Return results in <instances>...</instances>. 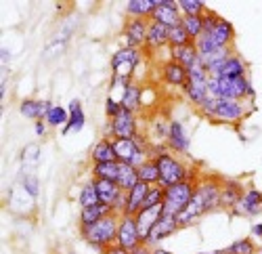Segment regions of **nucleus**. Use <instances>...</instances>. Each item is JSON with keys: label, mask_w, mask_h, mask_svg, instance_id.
Masks as SVG:
<instances>
[{"label": "nucleus", "mask_w": 262, "mask_h": 254, "mask_svg": "<svg viewBox=\"0 0 262 254\" xmlns=\"http://www.w3.org/2000/svg\"><path fill=\"white\" fill-rule=\"evenodd\" d=\"M160 78H162V84H166L168 89L172 91H183L185 84L189 80V72L187 68H183L181 63H177L174 59H164L162 66H160Z\"/></svg>", "instance_id": "f8f14e48"}, {"label": "nucleus", "mask_w": 262, "mask_h": 254, "mask_svg": "<svg viewBox=\"0 0 262 254\" xmlns=\"http://www.w3.org/2000/svg\"><path fill=\"white\" fill-rule=\"evenodd\" d=\"M168 36H170V28L151 21L149 32H147V42H145V47L141 51L143 57L145 59H154L156 55H160V51L168 49Z\"/></svg>", "instance_id": "ddd939ff"}, {"label": "nucleus", "mask_w": 262, "mask_h": 254, "mask_svg": "<svg viewBox=\"0 0 262 254\" xmlns=\"http://www.w3.org/2000/svg\"><path fill=\"white\" fill-rule=\"evenodd\" d=\"M208 78H210V74L206 72L204 63H202V66L193 68L189 72V80L185 84V89L181 91L183 97L193 105L195 110H198L206 99H210V95H208Z\"/></svg>", "instance_id": "1a4fd4ad"}, {"label": "nucleus", "mask_w": 262, "mask_h": 254, "mask_svg": "<svg viewBox=\"0 0 262 254\" xmlns=\"http://www.w3.org/2000/svg\"><path fill=\"white\" fill-rule=\"evenodd\" d=\"M181 26L187 30V34L191 36V40H198L204 34V15L202 17H187V15H183Z\"/></svg>", "instance_id": "58836bf2"}, {"label": "nucleus", "mask_w": 262, "mask_h": 254, "mask_svg": "<svg viewBox=\"0 0 262 254\" xmlns=\"http://www.w3.org/2000/svg\"><path fill=\"white\" fill-rule=\"evenodd\" d=\"M158 9V0H130L124 5V15L133 19H149Z\"/></svg>", "instance_id": "393cba45"}, {"label": "nucleus", "mask_w": 262, "mask_h": 254, "mask_svg": "<svg viewBox=\"0 0 262 254\" xmlns=\"http://www.w3.org/2000/svg\"><path fill=\"white\" fill-rule=\"evenodd\" d=\"M118 171H120V162H99V164H91L89 173L93 179H107V181H116L118 179Z\"/></svg>", "instance_id": "72a5a7b5"}, {"label": "nucleus", "mask_w": 262, "mask_h": 254, "mask_svg": "<svg viewBox=\"0 0 262 254\" xmlns=\"http://www.w3.org/2000/svg\"><path fill=\"white\" fill-rule=\"evenodd\" d=\"M65 49H68V42H63V40H51L49 45L45 47V57L47 59H53V57H59L65 53Z\"/></svg>", "instance_id": "37998d69"}, {"label": "nucleus", "mask_w": 262, "mask_h": 254, "mask_svg": "<svg viewBox=\"0 0 262 254\" xmlns=\"http://www.w3.org/2000/svg\"><path fill=\"white\" fill-rule=\"evenodd\" d=\"M246 189L248 187H244V183L242 181H237V179H227L225 177V181H223V189H221V204H218V208L221 210H231L242 202V198H244V194H246Z\"/></svg>", "instance_id": "6ab92c4d"}, {"label": "nucleus", "mask_w": 262, "mask_h": 254, "mask_svg": "<svg viewBox=\"0 0 262 254\" xmlns=\"http://www.w3.org/2000/svg\"><path fill=\"white\" fill-rule=\"evenodd\" d=\"M252 238L258 240V246H262V223H254L252 225Z\"/></svg>", "instance_id": "de8ad7c7"}, {"label": "nucleus", "mask_w": 262, "mask_h": 254, "mask_svg": "<svg viewBox=\"0 0 262 254\" xmlns=\"http://www.w3.org/2000/svg\"><path fill=\"white\" fill-rule=\"evenodd\" d=\"M139 118L137 114L128 112V110H122L114 120H107L105 122V131H103V137L107 139H135L139 135Z\"/></svg>", "instance_id": "6e6552de"}, {"label": "nucleus", "mask_w": 262, "mask_h": 254, "mask_svg": "<svg viewBox=\"0 0 262 254\" xmlns=\"http://www.w3.org/2000/svg\"><path fill=\"white\" fill-rule=\"evenodd\" d=\"M214 76H218V78H242V76H248V61L235 51L233 55H229L223 61V66L218 68V72Z\"/></svg>", "instance_id": "5701e85b"}, {"label": "nucleus", "mask_w": 262, "mask_h": 254, "mask_svg": "<svg viewBox=\"0 0 262 254\" xmlns=\"http://www.w3.org/2000/svg\"><path fill=\"white\" fill-rule=\"evenodd\" d=\"M225 177L214 175V173H204L202 179L195 185V196L191 204L179 215V225L181 229H189L198 225L206 215L218 213V204H221V189H223Z\"/></svg>", "instance_id": "f257e3e1"}, {"label": "nucleus", "mask_w": 262, "mask_h": 254, "mask_svg": "<svg viewBox=\"0 0 262 254\" xmlns=\"http://www.w3.org/2000/svg\"><path fill=\"white\" fill-rule=\"evenodd\" d=\"M122 108L133 112V114H139L143 110V84H141V80H133L128 84V89L124 91V97H122Z\"/></svg>", "instance_id": "a878e982"}, {"label": "nucleus", "mask_w": 262, "mask_h": 254, "mask_svg": "<svg viewBox=\"0 0 262 254\" xmlns=\"http://www.w3.org/2000/svg\"><path fill=\"white\" fill-rule=\"evenodd\" d=\"M53 101L51 99H34V97H26L19 101V114L26 120H45L49 116V112L53 110Z\"/></svg>", "instance_id": "a211bd4d"}, {"label": "nucleus", "mask_w": 262, "mask_h": 254, "mask_svg": "<svg viewBox=\"0 0 262 254\" xmlns=\"http://www.w3.org/2000/svg\"><path fill=\"white\" fill-rule=\"evenodd\" d=\"M116 183L120 185L122 192H130L133 187H137L141 183L139 179V168L128 164V162H120V171H118V179Z\"/></svg>", "instance_id": "7c9ffc66"}, {"label": "nucleus", "mask_w": 262, "mask_h": 254, "mask_svg": "<svg viewBox=\"0 0 262 254\" xmlns=\"http://www.w3.org/2000/svg\"><path fill=\"white\" fill-rule=\"evenodd\" d=\"M97 181V192H99V200L101 204H107V206H112L118 202V198L124 194L120 185L116 181H107V179H95Z\"/></svg>", "instance_id": "c756f323"}, {"label": "nucleus", "mask_w": 262, "mask_h": 254, "mask_svg": "<svg viewBox=\"0 0 262 254\" xmlns=\"http://www.w3.org/2000/svg\"><path fill=\"white\" fill-rule=\"evenodd\" d=\"M198 254H227V252H225V248H216V250H202Z\"/></svg>", "instance_id": "603ef678"}, {"label": "nucleus", "mask_w": 262, "mask_h": 254, "mask_svg": "<svg viewBox=\"0 0 262 254\" xmlns=\"http://www.w3.org/2000/svg\"><path fill=\"white\" fill-rule=\"evenodd\" d=\"M177 231H181L179 225V217H172V215H162V219L158 221V225L151 229V234L147 238L145 244H149L151 248H158L162 242H166L168 238H172Z\"/></svg>", "instance_id": "dca6fc26"}, {"label": "nucleus", "mask_w": 262, "mask_h": 254, "mask_svg": "<svg viewBox=\"0 0 262 254\" xmlns=\"http://www.w3.org/2000/svg\"><path fill=\"white\" fill-rule=\"evenodd\" d=\"M164 215V204L160 206H154V208H143L135 215V221H137V229H139V236H141V242L145 244L151 229L158 225V221L162 219Z\"/></svg>", "instance_id": "aec40b11"}, {"label": "nucleus", "mask_w": 262, "mask_h": 254, "mask_svg": "<svg viewBox=\"0 0 262 254\" xmlns=\"http://www.w3.org/2000/svg\"><path fill=\"white\" fill-rule=\"evenodd\" d=\"M139 179L141 183L149 185V187H156L160 185V168H158V162L156 160H147L141 168H139ZM162 187V185H160Z\"/></svg>", "instance_id": "f704fd0d"}, {"label": "nucleus", "mask_w": 262, "mask_h": 254, "mask_svg": "<svg viewBox=\"0 0 262 254\" xmlns=\"http://www.w3.org/2000/svg\"><path fill=\"white\" fill-rule=\"evenodd\" d=\"M70 254H74V252H70Z\"/></svg>", "instance_id": "6e6d98bb"}, {"label": "nucleus", "mask_w": 262, "mask_h": 254, "mask_svg": "<svg viewBox=\"0 0 262 254\" xmlns=\"http://www.w3.org/2000/svg\"><path fill=\"white\" fill-rule=\"evenodd\" d=\"M149 185H145V183H139L137 187H133L128 192V206H126V217H135L139 210L143 208V202H145V198H147V194H149Z\"/></svg>", "instance_id": "2f4dec72"}, {"label": "nucleus", "mask_w": 262, "mask_h": 254, "mask_svg": "<svg viewBox=\"0 0 262 254\" xmlns=\"http://www.w3.org/2000/svg\"><path fill=\"white\" fill-rule=\"evenodd\" d=\"M260 213H262V192L256 189L254 185H248L242 202L231 210V215L233 217H250L252 219V217H258Z\"/></svg>", "instance_id": "2eb2a0df"}, {"label": "nucleus", "mask_w": 262, "mask_h": 254, "mask_svg": "<svg viewBox=\"0 0 262 254\" xmlns=\"http://www.w3.org/2000/svg\"><path fill=\"white\" fill-rule=\"evenodd\" d=\"M130 254H154V248H151L149 244H139Z\"/></svg>", "instance_id": "8fccbe9b"}, {"label": "nucleus", "mask_w": 262, "mask_h": 254, "mask_svg": "<svg viewBox=\"0 0 262 254\" xmlns=\"http://www.w3.org/2000/svg\"><path fill=\"white\" fill-rule=\"evenodd\" d=\"M195 185H198V183L183 181L179 185L168 187L166 194H164V215L179 217L183 210L191 204V200L195 196Z\"/></svg>", "instance_id": "0eeeda50"}, {"label": "nucleus", "mask_w": 262, "mask_h": 254, "mask_svg": "<svg viewBox=\"0 0 262 254\" xmlns=\"http://www.w3.org/2000/svg\"><path fill=\"white\" fill-rule=\"evenodd\" d=\"M40 158V147L38 145H28L24 152H21V162H24V175L30 173V168H34L38 164Z\"/></svg>", "instance_id": "79ce46f5"}, {"label": "nucleus", "mask_w": 262, "mask_h": 254, "mask_svg": "<svg viewBox=\"0 0 262 254\" xmlns=\"http://www.w3.org/2000/svg\"><path fill=\"white\" fill-rule=\"evenodd\" d=\"M154 254H174V252H170V250H166V248L158 246V248H154Z\"/></svg>", "instance_id": "864d4df0"}, {"label": "nucleus", "mask_w": 262, "mask_h": 254, "mask_svg": "<svg viewBox=\"0 0 262 254\" xmlns=\"http://www.w3.org/2000/svg\"><path fill=\"white\" fill-rule=\"evenodd\" d=\"M227 254H256L258 252V244L254 242V238H239L235 242H231L227 248H225Z\"/></svg>", "instance_id": "e433bc0d"}, {"label": "nucleus", "mask_w": 262, "mask_h": 254, "mask_svg": "<svg viewBox=\"0 0 262 254\" xmlns=\"http://www.w3.org/2000/svg\"><path fill=\"white\" fill-rule=\"evenodd\" d=\"M168 147H170V152L172 154H177V156H187L189 150H191V135L187 131V126L181 122V120H170L168 122V139H166Z\"/></svg>", "instance_id": "9b49d317"}, {"label": "nucleus", "mask_w": 262, "mask_h": 254, "mask_svg": "<svg viewBox=\"0 0 262 254\" xmlns=\"http://www.w3.org/2000/svg\"><path fill=\"white\" fill-rule=\"evenodd\" d=\"M168 152H170L168 143H154V141H151V145H149V160H158L160 156H164Z\"/></svg>", "instance_id": "a18cd8bd"}, {"label": "nucleus", "mask_w": 262, "mask_h": 254, "mask_svg": "<svg viewBox=\"0 0 262 254\" xmlns=\"http://www.w3.org/2000/svg\"><path fill=\"white\" fill-rule=\"evenodd\" d=\"M256 254H262V246H258V252Z\"/></svg>", "instance_id": "5fc2aeb1"}, {"label": "nucleus", "mask_w": 262, "mask_h": 254, "mask_svg": "<svg viewBox=\"0 0 262 254\" xmlns=\"http://www.w3.org/2000/svg\"><path fill=\"white\" fill-rule=\"evenodd\" d=\"M149 19H133L126 17L124 26H122V38H124V47L130 49H139L143 51L145 42H147V32H149Z\"/></svg>", "instance_id": "9d476101"}, {"label": "nucleus", "mask_w": 262, "mask_h": 254, "mask_svg": "<svg viewBox=\"0 0 262 254\" xmlns=\"http://www.w3.org/2000/svg\"><path fill=\"white\" fill-rule=\"evenodd\" d=\"M210 40H214L218 47H223V49H235V40H237V30H235V26L231 24V21L227 19V17H218V21L210 28V30H206L204 32Z\"/></svg>", "instance_id": "4468645a"}, {"label": "nucleus", "mask_w": 262, "mask_h": 254, "mask_svg": "<svg viewBox=\"0 0 262 254\" xmlns=\"http://www.w3.org/2000/svg\"><path fill=\"white\" fill-rule=\"evenodd\" d=\"M168 57L174 59L177 63H181L183 68H187V72H191L193 68L202 66V59L198 53V47H195V40L189 42L185 47H177V49H168Z\"/></svg>", "instance_id": "4be33fe9"}, {"label": "nucleus", "mask_w": 262, "mask_h": 254, "mask_svg": "<svg viewBox=\"0 0 262 254\" xmlns=\"http://www.w3.org/2000/svg\"><path fill=\"white\" fill-rule=\"evenodd\" d=\"M101 254H130L126 248H122V246H118V244H114V246H109V248H105Z\"/></svg>", "instance_id": "09e8293b"}, {"label": "nucleus", "mask_w": 262, "mask_h": 254, "mask_svg": "<svg viewBox=\"0 0 262 254\" xmlns=\"http://www.w3.org/2000/svg\"><path fill=\"white\" fill-rule=\"evenodd\" d=\"M208 95L210 99H229V101H254L256 89L248 76L242 78H208Z\"/></svg>", "instance_id": "7ed1b4c3"}, {"label": "nucleus", "mask_w": 262, "mask_h": 254, "mask_svg": "<svg viewBox=\"0 0 262 254\" xmlns=\"http://www.w3.org/2000/svg\"><path fill=\"white\" fill-rule=\"evenodd\" d=\"M124 108H122V103L118 101V99H114V97H105V116H107V120H114L120 112H122Z\"/></svg>", "instance_id": "c03bdc74"}, {"label": "nucleus", "mask_w": 262, "mask_h": 254, "mask_svg": "<svg viewBox=\"0 0 262 254\" xmlns=\"http://www.w3.org/2000/svg\"><path fill=\"white\" fill-rule=\"evenodd\" d=\"M0 57H3V68L9 66V59H11V53L7 51V47H3V51H0Z\"/></svg>", "instance_id": "3c124183"}, {"label": "nucleus", "mask_w": 262, "mask_h": 254, "mask_svg": "<svg viewBox=\"0 0 262 254\" xmlns=\"http://www.w3.org/2000/svg\"><path fill=\"white\" fill-rule=\"evenodd\" d=\"M139 150H141V147L137 145L135 139H114V152H116L118 162L133 164V160H135Z\"/></svg>", "instance_id": "473e14b6"}, {"label": "nucleus", "mask_w": 262, "mask_h": 254, "mask_svg": "<svg viewBox=\"0 0 262 254\" xmlns=\"http://www.w3.org/2000/svg\"><path fill=\"white\" fill-rule=\"evenodd\" d=\"M189 42H193L191 40V36L187 34V30L179 24L177 28H170V36H168V49H177V47H185V45H189Z\"/></svg>", "instance_id": "ea45409f"}, {"label": "nucleus", "mask_w": 262, "mask_h": 254, "mask_svg": "<svg viewBox=\"0 0 262 254\" xmlns=\"http://www.w3.org/2000/svg\"><path fill=\"white\" fill-rule=\"evenodd\" d=\"M118 223H120V217L118 215H109L89 227H78V238L89 244L91 248L103 252L105 248L114 246L116 240H118Z\"/></svg>", "instance_id": "20e7f679"}, {"label": "nucleus", "mask_w": 262, "mask_h": 254, "mask_svg": "<svg viewBox=\"0 0 262 254\" xmlns=\"http://www.w3.org/2000/svg\"><path fill=\"white\" fill-rule=\"evenodd\" d=\"M181 11H179V5L177 0H158V9L151 17V21H156V24H162L166 28H177L181 24Z\"/></svg>", "instance_id": "412c9836"}, {"label": "nucleus", "mask_w": 262, "mask_h": 254, "mask_svg": "<svg viewBox=\"0 0 262 254\" xmlns=\"http://www.w3.org/2000/svg\"><path fill=\"white\" fill-rule=\"evenodd\" d=\"M34 133H36L38 139H47V137H49V124H47L45 120L34 122Z\"/></svg>", "instance_id": "49530a36"}, {"label": "nucleus", "mask_w": 262, "mask_h": 254, "mask_svg": "<svg viewBox=\"0 0 262 254\" xmlns=\"http://www.w3.org/2000/svg\"><path fill=\"white\" fill-rule=\"evenodd\" d=\"M78 204H80V210L101 204L99 192H97V181H95L93 177H89L86 181L80 183V189H78Z\"/></svg>", "instance_id": "c85d7f7f"}, {"label": "nucleus", "mask_w": 262, "mask_h": 254, "mask_svg": "<svg viewBox=\"0 0 262 254\" xmlns=\"http://www.w3.org/2000/svg\"><path fill=\"white\" fill-rule=\"evenodd\" d=\"M68 112H70V122L65 124V129L61 131V135H72V133H80L84 126H86V114L82 108V101L78 97H74L68 105Z\"/></svg>", "instance_id": "b1692460"}, {"label": "nucleus", "mask_w": 262, "mask_h": 254, "mask_svg": "<svg viewBox=\"0 0 262 254\" xmlns=\"http://www.w3.org/2000/svg\"><path fill=\"white\" fill-rule=\"evenodd\" d=\"M177 5L181 15H187V17H202L208 11V5L202 3V0H177Z\"/></svg>", "instance_id": "4c0bfd02"}, {"label": "nucleus", "mask_w": 262, "mask_h": 254, "mask_svg": "<svg viewBox=\"0 0 262 254\" xmlns=\"http://www.w3.org/2000/svg\"><path fill=\"white\" fill-rule=\"evenodd\" d=\"M198 112L216 126H233V129H239L248 116H250V108L246 101H229V99H206Z\"/></svg>", "instance_id": "f03ea898"}, {"label": "nucleus", "mask_w": 262, "mask_h": 254, "mask_svg": "<svg viewBox=\"0 0 262 254\" xmlns=\"http://www.w3.org/2000/svg\"><path fill=\"white\" fill-rule=\"evenodd\" d=\"M118 246L126 248L128 252H133L141 242V236H139V229H137V221L135 217H126L122 215L120 217V223H118V240H116Z\"/></svg>", "instance_id": "f3484780"}, {"label": "nucleus", "mask_w": 262, "mask_h": 254, "mask_svg": "<svg viewBox=\"0 0 262 254\" xmlns=\"http://www.w3.org/2000/svg\"><path fill=\"white\" fill-rule=\"evenodd\" d=\"M21 189H24V194H28L32 200H36L40 196V179L34 173H26L21 177Z\"/></svg>", "instance_id": "a19ab883"}, {"label": "nucleus", "mask_w": 262, "mask_h": 254, "mask_svg": "<svg viewBox=\"0 0 262 254\" xmlns=\"http://www.w3.org/2000/svg\"><path fill=\"white\" fill-rule=\"evenodd\" d=\"M109 215H116L112 206L107 204H97V206H91V208H82L80 215H78V227H89Z\"/></svg>", "instance_id": "cd10ccee"}, {"label": "nucleus", "mask_w": 262, "mask_h": 254, "mask_svg": "<svg viewBox=\"0 0 262 254\" xmlns=\"http://www.w3.org/2000/svg\"><path fill=\"white\" fill-rule=\"evenodd\" d=\"M156 162H158V168H160V185L164 189H168L172 185H179L187 179L189 164H185V160L181 156L168 152V154L160 156Z\"/></svg>", "instance_id": "423d86ee"}, {"label": "nucleus", "mask_w": 262, "mask_h": 254, "mask_svg": "<svg viewBox=\"0 0 262 254\" xmlns=\"http://www.w3.org/2000/svg\"><path fill=\"white\" fill-rule=\"evenodd\" d=\"M45 122L49 124V129H65V124L70 122V112H68V108H63V105H59V103H55L53 105V110L49 112V116L45 118Z\"/></svg>", "instance_id": "c9c22d12"}, {"label": "nucleus", "mask_w": 262, "mask_h": 254, "mask_svg": "<svg viewBox=\"0 0 262 254\" xmlns=\"http://www.w3.org/2000/svg\"><path fill=\"white\" fill-rule=\"evenodd\" d=\"M89 158H91V164H99V162H116V152H114V141L107 139V137H101L89 152Z\"/></svg>", "instance_id": "bb28decb"}, {"label": "nucleus", "mask_w": 262, "mask_h": 254, "mask_svg": "<svg viewBox=\"0 0 262 254\" xmlns=\"http://www.w3.org/2000/svg\"><path fill=\"white\" fill-rule=\"evenodd\" d=\"M145 61L143 53L139 49H130V47H120L112 59H109V68H112V76L116 78H126V80H137L135 72L139 66Z\"/></svg>", "instance_id": "39448f33"}]
</instances>
